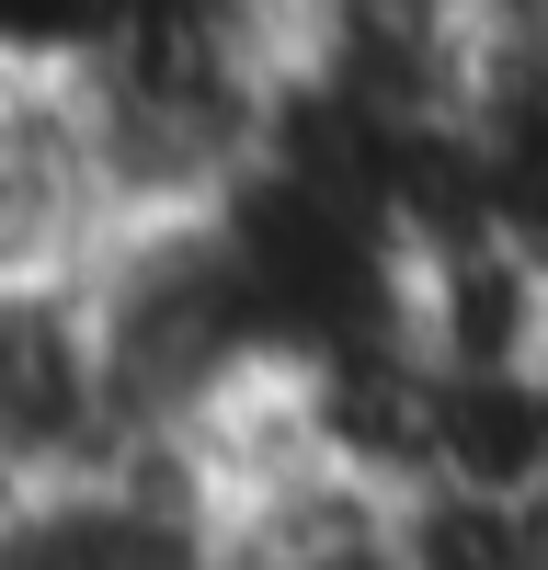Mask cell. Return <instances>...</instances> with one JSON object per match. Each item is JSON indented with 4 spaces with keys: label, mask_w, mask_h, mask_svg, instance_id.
<instances>
[{
    "label": "cell",
    "mask_w": 548,
    "mask_h": 570,
    "mask_svg": "<svg viewBox=\"0 0 548 570\" xmlns=\"http://www.w3.org/2000/svg\"><path fill=\"white\" fill-rule=\"evenodd\" d=\"M137 456V411L80 274H0V502Z\"/></svg>",
    "instance_id": "cell-1"
},
{
    "label": "cell",
    "mask_w": 548,
    "mask_h": 570,
    "mask_svg": "<svg viewBox=\"0 0 548 570\" xmlns=\"http://www.w3.org/2000/svg\"><path fill=\"white\" fill-rule=\"evenodd\" d=\"M0 570H228V525L183 445H137L91 480L0 502Z\"/></svg>",
    "instance_id": "cell-2"
}]
</instances>
